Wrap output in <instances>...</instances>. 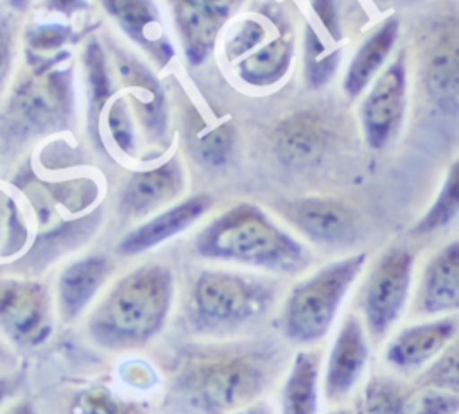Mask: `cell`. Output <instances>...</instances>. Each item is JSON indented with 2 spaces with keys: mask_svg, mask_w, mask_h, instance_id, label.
<instances>
[{
  "mask_svg": "<svg viewBox=\"0 0 459 414\" xmlns=\"http://www.w3.org/2000/svg\"><path fill=\"white\" fill-rule=\"evenodd\" d=\"M289 364L274 337L217 339L185 351L172 392L192 414H233L264 398Z\"/></svg>",
  "mask_w": 459,
  "mask_h": 414,
  "instance_id": "1",
  "label": "cell"
},
{
  "mask_svg": "<svg viewBox=\"0 0 459 414\" xmlns=\"http://www.w3.org/2000/svg\"><path fill=\"white\" fill-rule=\"evenodd\" d=\"M199 256L276 274H296L310 263V251L260 206L238 203L213 217L194 240Z\"/></svg>",
  "mask_w": 459,
  "mask_h": 414,
  "instance_id": "2",
  "label": "cell"
},
{
  "mask_svg": "<svg viewBox=\"0 0 459 414\" xmlns=\"http://www.w3.org/2000/svg\"><path fill=\"white\" fill-rule=\"evenodd\" d=\"M174 299L167 265L145 263L122 276L93 310L88 330L104 348H138L165 324Z\"/></svg>",
  "mask_w": 459,
  "mask_h": 414,
  "instance_id": "3",
  "label": "cell"
},
{
  "mask_svg": "<svg viewBox=\"0 0 459 414\" xmlns=\"http://www.w3.org/2000/svg\"><path fill=\"white\" fill-rule=\"evenodd\" d=\"M74 113V73L68 52L34 54L0 106V138L20 145L68 127Z\"/></svg>",
  "mask_w": 459,
  "mask_h": 414,
  "instance_id": "4",
  "label": "cell"
},
{
  "mask_svg": "<svg viewBox=\"0 0 459 414\" xmlns=\"http://www.w3.org/2000/svg\"><path fill=\"white\" fill-rule=\"evenodd\" d=\"M278 299V285L269 278L226 269L201 271L186 301L188 323L213 339H233L235 333L260 323Z\"/></svg>",
  "mask_w": 459,
  "mask_h": 414,
  "instance_id": "5",
  "label": "cell"
},
{
  "mask_svg": "<svg viewBox=\"0 0 459 414\" xmlns=\"http://www.w3.org/2000/svg\"><path fill=\"white\" fill-rule=\"evenodd\" d=\"M364 263L366 253L348 254L294 283L281 301V337L298 346H310L325 339Z\"/></svg>",
  "mask_w": 459,
  "mask_h": 414,
  "instance_id": "6",
  "label": "cell"
},
{
  "mask_svg": "<svg viewBox=\"0 0 459 414\" xmlns=\"http://www.w3.org/2000/svg\"><path fill=\"white\" fill-rule=\"evenodd\" d=\"M414 271V254L405 247H389L368 271L359 306L368 337L382 341L407 308Z\"/></svg>",
  "mask_w": 459,
  "mask_h": 414,
  "instance_id": "7",
  "label": "cell"
},
{
  "mask_svg": "<svg viewBox=\"0 0 459 414\" xmlns=\"http://www.w3.org/2000/svg\"><path fill=\"white\" fill-rule=\"evenodd\" d=\"M407 106V66L400 54L368 86L360 104V124L371 149L387 147L398 134Z\"/></svg>",
  "mask_w": 459,
  "mask_h": 414,
  "instance_id": "8",
  "label": "cell"
},
{
  "mask_svg": "<svg viewBox=\"0 0 459 414\" xmlns=\"http://www.w3.org/2000/svg\"><path fill=\"white\" fill-rule=\"evenodd\" d=\"M115 70L129 100L136 127L147 145L167 147L169 109L165 91L154 73L124 48H115Z\"/></svg>",
  "mask_w": 459,
  "mask_h": 414,
  "instance_id": "9",
  "label": "cell"
},
{
  "mask_svg": "<svg viewBox=\"0 0 459 414\" xmlns=\"http://www.w3.org/2000/svg\"><path fill=\"white\" fill-rule=\"evenodd\" d=\"M420 79L443 111L459 108V22H439L421 39Z\"/></svg>",
  "mask_w": 459,
  "mask_h": 414,
  "instance_id": "10",
  "label": "cell"
},
{
  "mask_svg": "<svg viewBox=\"0 0 459 414\" xmlns=\"http://www.w3.org/2000/svg\"><path fill=\"white\" fill-rule=\"evenodd\" d=\"M172 23L190 65H201L213 52L219 36L242 0H167Z\"/></svg>",
  "mask_w": 459,
  "mask_h": 414,
  "instance_id": "11",
  "label": "cell"
},
{
  "mask_svg": "<svg viewBox=\"0 0 459 414\" xmlns=\"http://www.w3.org/2000/svg\"><path fill=\"white\" fill-rule=\"evenodd\" d=\"M369 362V337L359 315L348 314L339 324L323 369V396L330 403L344 401L362 380Z\"/></svg>",
  "mask_w": 459,
  "mask_h": 414,
  "instance_id": "12",
  "label": "cell"
},
{
  "mask_svg": "<svg viewBox=\"0 0 459 414\" xmlns=\"http://www.w3.org/2000/svg\"><path fill=\"white\" fill-rule=\"evenodd\" d=\"M459 333L457 315L429 317L402 328L387 342L384 358L387 366L402 373L425 369Z\"/></svg>",
  "mask_w": 459,
  "mask_h": 414,
  "instance_id": "13",
  "label": "cell"
},
{
  "mask_svg": "<svg viewBox=\"0 0 459 414\" xmlns=\"http://www.w3.org/2000/svg\"><path fill=\"white\" fill-rule=\"evenodd\" d=\"M280 213L303 237L323 246H346L355 237V217L348 206L328 197L285 201Z\"/></svg>",
  "mask_w": 459,
  "mask_h": 414,
  "instance_id": "14",
  "label": "cell"
},
{
  "mask_svg": "<svg viewBox=\"0 0 459 414\" xmlns=\"http://www.w3.org/2000/svg\"><path fill=\"white\" fill-rule=\"evenodd\" d=\"M459 312V240L443 246L425 263L414 292L411 314L425 317Z\"/></svg>",
  "mask_w": 459,
  "mask_h": 414,
  "instance_id": "15",
  "label": "cell"
},
{
  "mask_svg": "<svg viewBox=\"0 0 459 414\" xmlns=\"http://www.w3.org/2000/svg\"><path fill=\"white\" fill-rule=\"evenodd\" d=\"M185 190V170L172 156L167 161L134 172L120 192L118 210L124 219H142L163 208Z\"/></svg>",
  "mask_w": 459,
  "mask_h": 414,
  "instance_id": "16",
  "label": "cell"
},
{
  "mask_svg": "<svg viewBox=\"0 0 459 414\" xmlns=\"http://www.w3.org/2000/svg\"><path fill=\"white\" fill-rule=\"evenodd\" d=\"M0 328L20 342H36L48 330V294L34 281H0Z\"/></svg>",
  "mask_w": 459,
  "mask_h": 414,
  "instance_id": "17",
  "label": "cell"
},
{
  "mask_svg": "<svg viewBox=\"0 0 459 414\" xmlns=\"http://www.w3.org/2000/svg\"><path fill=\"white\" fill-rule=\"evenodd\" d=\"M100 5L118 29L160 68L169 65L174 57V47L154 0H100Z\"/></svg>",
  "mask_w": 459,
  "mask_h": 414,
  "instance_id": "18",
  "label": "cell"
},
{
  "mask_svg": "<svg viewBox=\"0 0 459 414\" xmlns=\"http://www.w3.org/2000/svg\"><path fill=\"white\" fill-rule=\"evenodd\" d=\"M212 204H213L212 195L195 194L161 210L160 213L152 215L149 220L131 229L120 240L118 253L124 256H131L160 246L161 242L194 226L212 208Z\"/></svg>",
  "mask_w": 459,
  "mask_h": 414,
  "instance_id": "19",
  "label": "cell"
},
{
  "mask_svg": "<svg viewBox=\"0 0 459 414\" xmlns=\"http://www.w3.org/2000/svg\"><path fill=\"white\" fill-rule=\"evenodd\" d=\"M294 59V36L287 23L251 54L233 63L237 77L251 88H269L285 79Z\"/></svg>",
  "mask_w": 459,
  "mask_h": 414,
  "instance_id": "20",
  "label": "cell"
},
{
  "mask_svg": "<svg viewBox=\"0 0 459 414\" xmlns=\"http://www.w3.org/2000/svg\"><path fill=\"white\" fill-rule=\"evenodd\" d=\"M328 143L326 124L310 111L285 118L274 133V151L290 167H307L319 160Z\"/></svg>",
  "mask_w": 459,
  "mask_h": 414,
  "instance_id": "21",
  "label": "cell"
},
{
  "mask_svg": "<svg viewBox=\"0 0 459 414\" xmlns=\"http://www.w3.org/2000/svg\"><path fill=\"white\" fill-rule=\"evenodd\" d=\"M398 32V20L387 18L362 39L346 68L342 81V90L350 99L360 95L384 70V65L396 45Z\"/></svg>",
  "mask_w": 459,
  "mask_h": 414,
  "instance_id": "22",
  "label": "cell"
},
{
  "mask_svg": "<svg viewBox=\"0 0 459 414\" xmlns=\"http://www.w3.org/2000/svg\"><path fill=\"white\" fill-rule=\"evenodd\" d=\"M321 385V351H296L285 371L280 394L281 414H317Z\"/></svg>",
  "mask_w": 459,
  "mask_h": 414,
  "instance_id": "23",
  "label": "cell"
},
{
  "mask_svg": "<svg viewBox=\"0 0 459 414\" xmlns=\"http://www.w3.org/2000/svg\"><path fill=\"white\" fill-rule=\"evenodd\" d=\"M109 272L111 263L100 254H91L70 263L61 272L57 281V303L61 317L70 321L79 315L104 285Z\"/></svg>",
  "mask_w": 459,
  "mask_h": 414,
  "instance_id": "24",
  "label": "cell"
},
{
  "mask_svg": "<svg viewBox=\"0 0 459 414\" xmlns=\"http://www.w3.org/2000/svg\"><path fill=\"white\" fill-rule=\"evenodd\" d=\"M86 84H88V120L93 138L100 140V118L113 93V79L109 73V65L100 43L91 38L82 54Z\"/></svg>",
  "mask_w": 459,
  "mask_h": 414,
  "instance_id": "25",
  "label": "cell"
},
{
  "mask_svg": "<svg viewBox=\"0 0 459 414\" xmlns=\"http://www.w3.org/2000/svg\"><path fill=\"white\" fill-rule=\"evenodd\" d=\"M412 387L391 378L371 376L359 391L353 414H409V400Z\"/></svg>",
  "mask_w": 459,
  "mask_h": 414,
  "instance_id": "26",
  "label": "cell"
},
{
  "mask_svg": "<svg viewBox=\"0 0 459 414\" xmlns=\"http://www.w3.org/2000/svg\"><path fill=\"white\" fill-rule=\"evenodd\" d=\"M287 22L271 20L264 16H246L237 20L230 30L224 36L222 50L228 63H237L244 56L251 54L255 48H258L264 41H267L280 27H283Z\"/></svg>",
  "mask_w": 459,
  "mask_h": 414,
  "instance_id": "27",
  "label": "cell"
},
{
  "mask_svg": "<svg viewBox=\"0 0 459 414\" xmlns=\"http://www.w3.org/2000/svg\"><path fill=\"white\" fill-rule=\"evenodd\" d=\"M459 215V158L448 167L443 185L429 206V210L418 219L412 228L414 235H432L446 228Z\"/></svg>",
  "mask_w": 459,
  "mask_h": 414,
  "instance_id": "28",
  "label": "cell"
},
{
  "mask_svg": "<svg viewBox=\"0 0 459 414\" xmlns=\"http://www.w3.org/2000/svg\"><path fill=\"white\" fill-rule=\"evenodd\" d=\"M341 63V50L328 48L312 25L303 32V73L307 86L321 88L335 75Z\"/></svg>",
  "mask_w": 459,
  "mask_h": 414,
  "instance_id": "29",
  "label": "cell"
},
{
  "mask_svg": "<svg viewBox=\"0 0 459 414\" xmlns=\"http://www.w3.org/2000/svg\"><path fill=\"white\" fill-rule=\"evenodd\" d=\"M104 122L109 140L117 145V149L126 156H134L138 152V127L129 100L124 93L108 102Z\"/></svg>",
  "mask_w": 459,
  "mask_h": 414,
  "instance_id": "30",
  "label": "cell"
},
{
  "mask_svg": "<svg viewBox=\"0 0 459 414\" xmlns=\"http://www.w3.org/2000/svg\"><path fill=\"white\" fill-rule=\"evenodd\" d=\"M416 384L418 387H437L459 394V333L434 362L420 371Z\"/></svg>",
  "mask_w": 459,
  "mask_h": 414,
  "instance_id": "31",
  "label": "cell"
},
{
  "mask_svg": "<svg viewBox=\"0 0 459 414\" xmlns=\"http://www.w3.org/2000/svg\"><path fill=\"white\" fill-rule=\"evenodd\" d=\"M27 240V226L16 203L0 190V256L18 253Z\"/></svg>",
  "mask_w": 459,
  "mask_h": 414,
  "instance_id": "32",
  "label": "cell"
},
{
  "mask_svg": "<svg viewBox=\"0 0 459 414\" xmlns=\"http://www.w3.org/2000/svg\"><path fill=\"white\" fill-rule=\"evenodd\" d=\"M233 147V131L230 124H219L217 127L197 136L194 151L195 156L212 167L222 165L228 161Z\"/></svg>",
  "mask_w": 459,
  "mask_h": 414,
  "instance_id": "33",
  "label": "cell"
},
{
  "mask_svg": "<svg viewBox=\"0 0 459 414\" xmlns=\"http://www.w3.org/2000/svg\"><path fill=\"white\" fill-rule=\"evenodd\" d=\"M409 414H459V394L437 387L412 389Z\"/></svg>",
  "mask_w": 459,
  "mask_h": 414,
  "instance_id": "34",
  "label": "cell"
},
{
  "mask_svg": "<svg viewBox=\"0 0 459 414\" xmlns=\"http://www.w3.org/2000/svg\"><path fill=\"white\" fill-rule=\"evenodd\" d=\"M72 30L59 23H41L27 30L29 52L34 54H56L61 52V47L68 41Z\"/></svg>",
  "mask_w": 459,
  "mask_h": 414,
  "instance_id": "35",
  "label": "cell"
},
{
  "mask_svg": "<svg viewBox=\"0 0 459 414\" xmlns=\"http://www.w3.org/2000/svg\"><path fill=\"white\" fill-rule=\"evenodd\" d=\"M16 22L13 16L0 13V100L9 82L16 56Z\"/></svg>",
  "mask_w": 459,
  "mask_h": 414,
  "instance_id": "36",
  "label": "cell"
},
{
  "mask_svg": "<svg viewBox=\"0 0 459 414\" xmlns=\"http://www.w3.org/2000/svg\"><path fill=\"white\" fill-rule=\"evenodd\" d=\"M310 5L319 23L325 27L326 34L332 38V41L335 43L342 41V23L339 16L337 0H310Z\"/></svg>",
  "mask_w": 459,
  "mask_h": 414,
  "instance_id": "37",
  "label": "cell"
},
{
  "mask_svg": "<svg viewBox=\"0 0 459 414\" xmlns=\"http://www.w3.org/2000/svg\"><path fill=\"white\" fill-rule=\"evenodd\" d=\"M81 414H142V412L129 405H120L108 394L93 392L86 398V403L82 405Z\"/></svg>",
  "mask_w": 459,
  "mask_h": 414,
  "instance_id": "38",
  "label": "cell"
},
{
  "mask_svg": "<svg viewBox=\"0 0 459 414\" xmlns=\"http://www.w3.org/2000/svg\"><path fill=\"white\" fill-rule=\"evenodd\" d=\"M45 7L50 13H59L65 16H72L88 7L86 0H45Z\"/></svg>",
  "mask_w": 459,
  "mask_h": 414,
  "instance_id": "39",
  "label": "cell"
},
{
  "mask_svg": "<svg viewBox=\"0 0 459 414\" xmlns=\"http://www.w3.org/2000/svg\"><path fill=\"white\" fill-rule=\"evenodd\" d=\"M233 414H276V412L267 400L260 398V400H255V401L237 409Z\"/></svg>",
  "mask_w": 459,
  "mask_h": 414,
  "instance_id": "40",
  "label": "cell"
},
{
  "mask_svg": "<svg viewBox=\"0 0 459 414\" xmlns=\"http://www.w3.org/2000/svg\"><path fill=\"white\" fill-rule=\"evenodd\" d=\"M4 414H36V412H34V409L27 401H20V403L9 407Z\"/></svg>",
  "mask_w": 459,
  "mask_h": 414,
  "instance_id": "41",
  "label": "cell"
},
{
  "mask_svg": "<svg viewBox=\"0 0 459 414\" xmlns=\"http://www.w3.org/2000/svg\"><path fill=\"white\" fill-rule=\"evenodd\" d=\"M4 2H5L11 9L23 13V11L27 9V5H29V2H30V0H4Z\"/></svg>",
  "mask_w": 459,
  "mask_h": 414,
  "instance_id": "42",
  "label": "cell"
},
{
  "mask_svg": "<svg viewBox=\"0 0 459 414\" xmlns=\"http://www.w3.org/2000/svg\"><path fill=\"white\" fill-rule=\"evenodd\" d=\"M7 392H9V385H7L5 380L0 378V405H2V401L7 398Z\"/></svg>",
  "mask_w": 459,
  "mask_h": 414,
  "instance_id": "43",
  "label": "cell"
},
{
  "mask_svg": "<svg viewBox=\"0 0 459 414\" xmlns=\"http://www.w3.org/2000/svg\"><path fill=\"white\" fill-rule=\"evenodd\" d=\"M325 414H353V410L346 409V407H335V409H332V410H328Z\"/></svg>",
  "mask_w": 459,
  "mask_h": 414,
  "instance_id": "44",
  "label": "cell"
}]
</instances>
